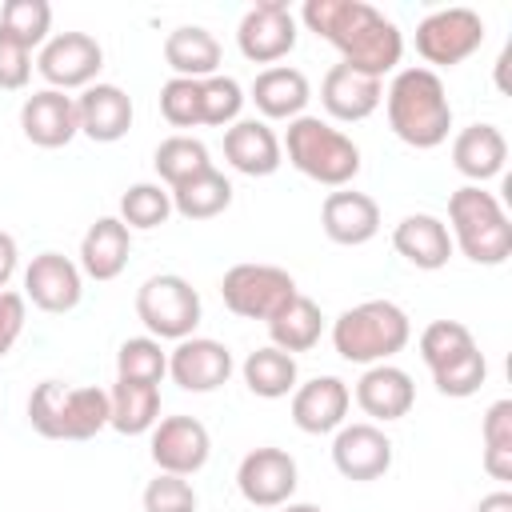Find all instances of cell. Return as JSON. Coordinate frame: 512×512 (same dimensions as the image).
I'll use <instances>...</instances> for the list:
<instances>
[{
  "instance_id": "26",
  "label": "cell",
  "mask_w": 512,
  "mask_h": 512,
  "mask_svg": "<svg viewBox=\"0 0 512 512\" xmlns=\"http://www.w3.org/2000/svg\"><path fill=\"white\" fill-rule=\"evenodd\" d=\"M392 248L420 272H436L452 260V236L448 224L432 212H412L392 228Z\"/></svg>"
},
{
  "instance_id": "5",
  "label": "cell",
  "mask_w": 512,
  "mask_h": 512,
  "mask_svg": "<svg viewBox=\"0 0 512 512\" xmlns=\"http://www.w3.org/2000/svg\"><path fill=\"white\" fill-rule=\"evenodd\" d=\"M28 424L44 440H92L108 428V392L96 384L40 380L28 396Z\"/></svg>"
},
{
  "instance_id": "33",
  "label": "cell",
  "mask_w": 512,
  "mask_h": 512,
  "mask_svg": "<svg viewBox=\"0 0 512 512\" xmlns=\"http://www.w3.org/2000/svg\"><path fill=\"white\" fill-rule=\"evenodd\" d=\"M152 168H156V176H160L164 188H176V184H184L188 176L212 168V156H208V144H204V140L176 132V136H168V140L156 144Z\"/></svg>"
},
{
  "instance_id": "23",
  "label": "cell",
  "mask_w": 512,
  "mask_h": 512,
  "mask_svg": "<svg viewBox=\"0 0 512 512\" xmlns=\"http://www.w3.org/2000/svg\"><path fill=\"white\" fill-rule=\"evenodd\" d=\"M356 404L364 416L388 424V420H400L412 412L416 404V384L404 368L396 364H368L364 376L356 380Z\"/></svg>"
},
{
  "instance_id": "1",
  "label": "cell",
  "mask_w": 512,
  "mask_h": 512,
  "mask_svg": "<svg viewBox=\"0 0 512 512\" xmlns=\"http://www.w3.org/2000/svg\"><path fill=\"white\" fill-rule=\"evenodd\" d=\"M300 20L340 52V64L376 80H384V72H392L404 56L400 28L368 0H304Z\"/></svg>"
},
{
  "instance_id": "44",
  "label": "cell",
  "mask_w": 512,
  "mask_h": 512,
  "mask_svg": "<svg viewBox=\"0 0 512 512\" xmlns=\"http://www.w3.org/2000/svg\"><path fill=\"white\" fill-rule=\"evenodd\" d=\"M484 448H512V400H496L480 424Z\"/></svg>"
},
{
  "instance_id": "32",
  "label": "cell",
  "mask_w": 512,
  "mask_h": 512,
  "mask_svg": "<svg viewBox=\"0 0 512 512\" xmlns=\"http://www.w3.org/2000/svg\"><path fill=\"white\" fill-rule=\"evenodd\" d=\"M240 376H244V384H248V392L252 396H260V400H280V396H288L292 388H296V356H288V352H280V348H256V352H248L244 356V364H240Z\"/></svg>"
},
{
  "instance_id": "27",
  "label": "cell",
  "mask_w": 512,
  "mask_h": 512,
  "mask_svg": "<svg viewBox=\"0 0 512 512\" xmlns=\"http://www.w3.org/2000/svg\"><path fill=\"white\" fill-rule=\"evenodd\" d=\"M508 160V140L496 124H468L452 140V168L468 176L472 184H484L504 172Z\"/></svg>"
},
{
  "instance_id": "8",
  "label": "cell",
  "mask_w": 512,
  "mask_h": 512,
  "mask_svg": "<svg viewBox=\"0 0 512 512\" xmlns=\"http://www.w3.org/2000/svg\"><path fill=\"white\" fill-rule=\"evenodd\" d=\"M296 280L292 272L276 268V264H232L220 280V300L232 316L240 320H272L292 296H296Z\"/></svg>"
},
{
  "instance_id": "28",
  "label": "cell",
  "mask_w": 512,
  "mask_h": 512,
  "mask_svg": "<svg viewBox=\"0 0 512 512\" xmlns=\"http://www.w3.org/2000/svg\"><path fill=\"white\" fill-rule=\"evenodd\" d=\"M164 64L184 80H208L220 68V40L200 24H180L164 36Z\"/></svg>"
},
{
  "instance_id": "30",
  "label": "cell",
  "mask_w": 512,
  "mask_h": 512,
  "mask_svg": "<svg viewBox=\"0 0 512 512\" xmlns=\"http://www.w3.org/2000/svg\"><path fill=\"white\" fill-rule=\"evenodd\" d=\"M320 332H324V316H320V304L312 296H292L272 320H268V336H272V348L296 356V352H308L320 344Z\"/></svg>"
},
{
  "instance_id": "18",
  "label": "cell",
  "mask_w": 512,
  "mask_h": 512,
  "mask_svg": "<svg viewBox=\"0 0 512 512\" xmlns=\"http://www.w3.org/2000/svg\"><path fill=\"white\" fill-rule=\"evenodd\" d=\"M320 228L332 244L360 248L380 232V204L356 188H332L320 204Z\"/></svg>"
},
{
  "instance_id": "10",
  "label": "cell",
  "mask_w": 512,
  "mask_h": 512,
  "mask_svg": "<svg viewBox=\"0 0 512 512\" xmlns=\"http://www.w3.org/2000/svg\"><path fill=\"white\" fill-rule=\"evenodd\" d=\"M100 68H104V48L88 32H56L36 52V72L56 92H72V88L84 92L88 84H96Z\"/></svg>"
},
{
  "instance_id": "19",
  "label": "cell",
  "mask_w": 512,
  "mask_h": 512,
  "mask_svg": "<svg viewBox=\"0 0 512 512\" xmlns=\"http://www.w3.org/2000/svg\"><path fill=\"white\" fill-rule=\"evenodd\" d=\"M20 132L28 144L36 148H64L76 132V96L56 92V88H40L20 104Z\"/></svg>"
},
{
  "instance_id": "2",
  "label": "cell",
  "mask_w": 512,
  "mask_h": 512,
  "mask_svg": "<svg viewBox=\"0 0 512 512\" xmlns=\"http://www.w3.org/2000/svg\"><path fill=\"white\" fill-rule=\"evenodd\" d=\"M384 108H388V128L396 132V140H404L408 148H440L452 132V100L444 80L432 68H400L384 92Z\"/></svg>"
},
{
  "instance_id": "6",
  "label": "cell",
  "mask_w": 512,
  "mask_h": 512,
  "mask_svg": "<svg viewBox=\"0 0 512 512\" xmlns=\"http://www.w3.org/2000/svg\"><path fill=\"white\" fill-rule=\"evenodd\" d=\"M280 148L288 152V164L300 176H308L324 188H348L360 172V148L352 144V136H344L328 120L308 116V112L288 120Z\"/></svg>"
},
{
  "instance_id": "13",
  "label": "cell",
  "mask_w": 512,
  "mask_h": 512,
  "mask_svg": "<svg viewBox=\"0 0 512 512\" xmlns=\"http://www.w3.org/2000/svg\"><path fill=\"white\" fill-rule=\"evenodd\" d=\"M300 484V472H296V460L284 452V448H252L240 468H236V488L240 496L252 504V508H280L292 500Z\"/></svg>"
},
{
  "instance_id": "37",
  "label": "cell",
  "mask_w": 512,
  "mask_h": 512,
  "mask_svg": "<svg viewBox=\"0 0 512 512\" xmlns=\"http://www.w3.org/2000/svg\"><path fill=\"white\" fill-rule=\"evenodd\" d=\"M0 28L12 32L28 48H44L48 28H52V4L48 0H4Z\"/></svg>"
},
{
  "instance_id": "48",
  "label": "cell",
  "mask_w": 512,
  "mask_h": 512,
  "mask_svg": "<svg viewBox=\"0 0 512 512\" xmlns=\"http://www.w3.org/2000/svg\"><path fill=\"white\" fill-rule=\"evenodd\" d=\"M280 512H324V508L320 504H292L288 500V504H280Z\"/></svg>"
},
{
  "instance_id": "12",
  "label": "cell",
  "mask_w": 512,
  "mask_h": 512,
  "mask_svg": "<svg viewBox=\"0 0 512 512\" xmlns=\"http://www.w3.org/2000/svg\"><path fill=\"white\" fill-rule=\"evenodd\" d=\"M212 436L196 416H164L148 432V456L160 472L172 476H196L208 464Z\"/></svg>"
},
{
  "instance_id": "9",
  "label": "cell",
  "mask_w": 512,
  "mask_h": 512,
  "mask_svg": "<svg viewBox=\"0 0 512 512\" xmlns=\"http://www.w3.org/2000/svg\"><path fill=\"white\" fill-rule=\"evenodd\" d=\"M484 44V20L472 8H436L416 24V52L424 64L452 68Z\"/></svg>"
},
{
  "instance_id": "43",
  "label": "cell",
  "mask_w": 512,
  "mask_h": 512,
  "mask_svg": "<svg viewBox=\"0 0 512 512\" xmlns=\"http://www.w3.org/2000/svg\"><path fill=\"white\" fill-rule=\"evenodd\" d=\"M24 320H28V300H24V292L4 288V292H0V356L12 352V344H16L20 332H24Z\"/></svg>"
},
{
  "instance_id": "4",
  "label": "cell",
  "mask_w": 512,
  "mask_h": 512,
  "mask_svg": "<svg viewBox=\"0 0 512 512\" xmlns=\"http://www.w3.org/2000/svg\"><path fill=\"white\" fill-rule=\"evenodd\" d=\"M448 236L472 264H504L512 256V224L504 204L484 184H464L448 196Z\"/></svg>"
},
{
  "instance_id": "11",
  "label": "cell",
  "mask_w": 512,
  "mask_h": 512,
  "mask_svg": "<svg viewBox=\"0 0 512 512\" xmlns=\"http://www.w3.org/2000/svg\"><path fill=\"white\" fill-rule=\"evenodd\" d=\"M236 48L252 64H276L296 48V16L284 0L252 4L236 24Z\"/></svg>"
},
{
  "instance_id": "35",
  "label": "cell",
  "mask_w": 512,
  "mask_h": 512,
  "mask_svg": "<svg viewBox=\"0 0 512 512\" xmlns=\"http://www.w3.org/2000/svg\"><path fill=\"white\" fill-rule=\"evenodd\" d=\"M168 216H172V192H168L164 184L140 180V184H132V188L120 196V220L128 224V232H132V228H140V232L160 228Z\"/></svg>"
},
{
  "instance_id": "45",
  "label": "cell",
  "mask_w": 512,
  "mask_h": 512,
  "mask_svg": "<svg viewBox=\"0 0 512 512\" xmlns=\"http://www.w3.org/2000/svg\"><path fill=\"white\" fill-rule=\"evenodd\" d=\"M16 264H20L16 236H12V232H0V292H4V288H8V280L16 276Z\"/></svg>"
},
{
  "instance_id": "29",
  "label": "cell",
  "mask_w": 512,
  "mask_h": 512,
  "mask_svg": "<svg viewBox=\"0 0 512 512\" xmlns=\"http://www.w3.org/2000/svg\"><path fill=\"white\" fill-rule=\"evenodd\" d=\"M160 420V388L156 384H136V380H116L108 392V428L120 436H144Z\"/></svg>"
},
{
  "instance_id": "36",
  "label": "cell",
  "mask_w": 512,
  "mask_h": 512,
  "mask_svg": "<svg viewBox=\"0 0 512 512\" xmlns=\"http://www.w3.org/2000/svg\"><path fill=\"white\" fill-rule=\"evenodd\" d=\"M468 348H476V336H472L468 324H460V320H432V324L420 332V360L428 364V372L444 368L448 360L464 356Z\"/></svg>"
},
{
  "instance_id": "3",
  "label": "cell",
  "mask_w": 512,
  "mask_h": 512,
  "mask_svg": "<svg viewBox=\"0 0 512 512\" xmlns=\"http://www.w3.org/2000/svg\"><path fill=\"white\" fill-rule=\"evenodd\" d=\"M412 340V320L392 300H364L332 320V348L348 364H388Z\"/></svg>"
},
{
  "instance_id": "31",
  "label": "cell",
  "mask_w": 512,
  "mask_h": 512,
  "mask_svg": "<svg viewBox=\"0 0 512 512\" xmlns=\"http://www.w3.org/2000/svg\"><path fill=\"white\" fill-rule=\"evenodd\" d=\"M168 192H172V212L184 220H212L232 204V180L216 164L188 176L184 184H176Z\"/></svg>"
},
{
  "instance_id": "14",
  "label": "cell",
  "mask_w": 512,
  "mask_h": 512,
  "mask_svg": "<svg viewBox=\"0 0 512 512\" xmlns=\"http://www.w3.org/2000/svg\"><path fill=\"white\" fill-rule=\"evenodd\" d=\"M84 296V272L64 252H40L24 268V300H32L40 312L64 316Z\"/></svg>"
},
{
  "instance_id": "17",
  "label": "cell",
  "mask_w": 512,
  "mask_h": 512,
  "mask_svg": "<svg viewBox=\"0 0 512 512\" xmlns=\"http://www.w3.org/2000/svg\"><path fill=\"white\" fill-rule=\"evenodd\" d=\"M320 104L340 124L368 120L384 104V80H376L368 72H356L348 64H332L320 80Z\"/></svg>"
},
{
  "instance_id": "20",
  "label": "cell",
  "mask_w": 512,
  "mask_h": 512,
  "mask_svg": "<svg viewBox=\"0 0 512 512\" xmlns=\"http://www.w3.org/2000/svg\"><path fill=\"white\" fill-rule=\"evenodd\" d=\"M352 392L340 376H312L308 384L292 388V424L308 436H324L336 432L348 416Z\"/></svg>"
},
{
  "instance_id": "34",
  "label": "cell",
  "mask_w": 512,
  "mask_h": 512,
  "mask_svg": "<svg viewBox=\"0 0 512 512\" xmlns=\"http://www.w3.org/2000/svg\"><path fill=\"white\" fill-rule=\"evenodd\" d=\"M168 376V352L156 336H128L116 348V380H136V384H156Z\"/></svg>"
},
{
  "instance_id": "25",
  "label": "cell",
  "mask_w": 512,
  "mask_h": 512,
  "mask_svg": "<svg viewBox=\"0 0 512 512\" xmlns=\"http://www.w3.org/2000/svg\"><path fill=\"white\" fill-rule=\"evenodd\" d=\"M248 100L256 104V112L264 120H296V116H304V104L312 100V84L300 68L272 64V68L256 72Z\"/></svg>"
},
{
  "instance_id": "47",
  "label": "cell",
  "mask_w": 512,
  "mask_h": 512,
  "mask_svg": "<svg viewBox=\"0 0 512 512\" xmlns=\"http://www.w3.org/2000/svg\"><path fill=\"white\" fill-rule=\"evenodd\" d=\"M476 512H512V492H508V488H500V492H488V496H480Z\"/></svg>"
},
{
  "instance_id": "42",
  "label": "cell",
  "mask_w": 512,
  "mask_h": 512,
  "mask_svg": "<svg viewBox=\"0 0 512 512\" xmlns=\"http://www.w3.org/2000/svg\"><path fill=\"white\" fill-rule=\"evenodd\" d=\"M28 76H32V48L0 28V88L20 92L28 84Z\"/></svg>"
},
{
  "instance_id": "24",
  "label": "cell",
  "mask_w": 512,
  "mask_h": 512,
  "mask_svg": "<svg viewBox=\"0 0 512 512\" xmlns=\"http://www.w3.org/2000/svg\"><path fill=\"white\" fill-rule=\"evenodd\" d=\"M128 256H132V232L120 216H100L80 236V272L96 284L116 280L128 268Z\"/></svg>"
},
{
  "instance_id": "41",
  "label": "cell",
  "mask_w": 512,
  "mask_h": 512,
  "mask_svg": "<svg viewBox=\"0 0 512 512\" xmlns=\"http://www.w3.org/2000/svg\"><path fill=\"white\" fill-rule=\"evenodd\" d=\"M196 488L188 484V476H172V472H156L144 484V512H196Z\"/></svg>"
},
{
  "instance_id": "39",
  "label": "cell",
  "mask_w": 512,
  "mask_h": 512,
  "mask_svg": "<svg viewBox=\"0 0 512 512\" xmlns=\"http://www.w3.org/2000/svg\"><path fill=\"white\" fill-rule=\"evenodd\" d=\"M160 116L172 128H200L204 124V100H200V80L172 76L160 88Z\"/></svg>"
},
{
  "instance_id": "22",
  "label": "cell",
  "mask_w": 512,
  "mask_h": 512,
  "mask_svg": "<svg viewBox=\"0 0 512 512\" xmlns=\"http://www.w3.org/2000/svg\"><path fill=\"white\" fill-rule=\"evenodd\" d=\"M224 160L240 176H272L284 164V148L280 136L268 128V120L248 116L224 128Z\"/></svg>"
},
{
  "instance_id": "16",
  "label": "cell",
  "mask_w": 512,
  "mask_h": 512,
  "mask_svg": "<svg viewBox=\"0 0 512 512\" xmlns=\"http://www.w3.org/2000/svg\"><path fill=\"white\" fill-rule=\"evenodd\" d=\"M232 352L228 344L212 340V336H188L176 340V348L168 352V376L172 384H180L184 392H216L228 384L232 376Z\"/></svg>"
},
{
  "instance_id": "7",
  "label": "cell",
  "mask_w": 512,
  "mask_h": 512,
  "mask_svg": "<svg viewBox=\"0 0 512 512\" xmlns=\"http://www.w3.org/2000/svg\"><path fill=\"white\" fill-rule=\"evenodd\" d=\"M136 316L156 340H188L204 316V304L184 276L160 272L136 288Z\"/></svg>"
},
{
  "instance_id": "46",
  "label": "cell",
  "mask_w": 512,
  "mask_h": 512,
  "mask_svg": "<svg viewBox=\"0 0 512 512\" xmlns=\"http://www.w3.org/2000/svg\"><path fill=\"white\" fill-rule=\"evenodd\" d=\"M484 472L492 480H512V448H484Z\"/></svg>"
},
{
  "instance_id": "21",
  "label": "cell",
  "mask_w": 512,
  "mask_h": 512,
  "mask_svg": "<svg viewBox=\"0 0 512 512\" xmlns=\"http://www.w3.org/2000/svg\"><path fill=\"white\" fill-rule=\"evenodd\" d=\"M76 120H80V132L96 144H116L128 136L132 128V96L120 88V84H88L80 96H76Z\"/></svg>"
},
{
  "instance_id": "40",
  "label": "cell",
  "mask_w": 512,
  "mask_h": 512,
  "mask_svg": "<svg viewBox=\"0 0 512 512\" xmlns=\"http://www.w3.org/2000/svg\"><path fill=\"white\" fill-rule=\"evenodd\" d=\"M200 100H204V124L208 128H228V124H236L240 120V108H244V88H240V80H232V76H208V80H200Z\"/></svg>"
},
{
  "instance_id": "38",
  "label": "cell",
  "mask_w": 512,
  "mask_h": 512,
  "mask_svg": "<svg viewBox=\"0 0 512 512\" xmlns=\"http://www.w3.org/2000/svg\"><path fill=\"white\" fill-rule=\"evenodd\" d=\"M484 376H488V360H484V352H480V348H468L464 356H456V360H448L444 368H436V372H432V384H436L440 396L464 400V396L480 392Z\"/></svg>"
},
{
  "instance_id": "15",
  "label": "cell",
  "mask_w": 512,
  "mask_h": 512,
  "mask_svg": "<svg viewBox=\"0 0 512 512\" xmlns=\"http://www.w3.org/2000/svg\"><path fill=\"white\" fill-rule=\"evenodd\" d=\"M332 464L344 480H356V484L380 480L392 468V440L372 420L340 424L332 436Z\"/></svg>"
}]
</instances>
